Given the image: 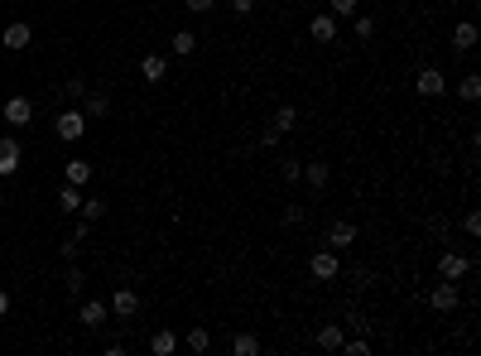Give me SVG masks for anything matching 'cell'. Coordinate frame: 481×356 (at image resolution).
<instances>
[{
  "label": "cell",
  "instance_id": "cell-35",
  "mask_svg": "<svg viewBox=\"0 0 481 356\" xmlns=\"http://www.w3.org/2000/svg\"><path fill=\"white\" fill-rule=\"evenodd\" d=\"M5 313H10V294L0 289V318H5Z\"/></svg>",
  "mask_w": 481,
  "mask_h": 356
},
{
  "label": "cell",
  "instance_id": "cell-8",
  "mask_svg": "<svg viewBox=\"0 0 481 356\" xmlns=\"http://www.w3.org/2000/svg\"><path fill=\"white\" fill-rule=\"evenodd\" d=\"M140 73H145V82H164L169 58H164V53H145V58H140Z\"/></svg>",
  "mask_w": 481,
  "mask_h": 356
},
{
  "label": "cell",
  "instance_id": "cell-30",
  "mask_svg": "<svg viewBox=\"0 0 481 356\" xmlns=\"http://www.w3.org/2000/svg\"><path fill=\"white\" fill-rule=\"evenodd\" d=\"M275 145H280V130H275V125H270V130H260V150H275Z\"/></svg>",
  "mask_w": 481,
  "mask_h": 356
},
{
  "label": "cell",
  "instance_id": "cell-26",
  "mask_svg": "<svg viewBox=\"0 0 481 356\" xmlns=\"http://www.w3.org/2000/svg\"><path fill=\"white\" fill-rule=\"evenodd\" d=\"M280 178H284V183H298V178H303V164H298V159H284V164H280Z\"/></svg>",
  "mask_w": 481,
  "mask_h": 356
},
{
  "label": "cell",
  "instance_id": "cell-6",
  "mask_svg": "<svg viewBox=\"0 0 481 356\" xmlns=\"http://www.w3.org/2000/svg\"><path fill=\"white\" fill-rule=\"evenodd\" d=\"M453 48H457V53H472V48H477V24H472V19H457V24H453Z\"/></svg>",
  "mask_w": 481,
  "mask_h": 356
},
{
  "label": "cell",
  "instance_id": "cell-25",
  "mask_svg": "<svg viewBox=\"0 0 481 356\" xmlns=\"http://www.w3.org/2000/svg\"><path fill=\"white\" fill-rule=\"evenodd\" d=\"M106 111H111V96L96 91V96H87V111H82V116H106Z\"/></svg>",
  "mask_w": 481,
  "mask_h": 356
},
{
  "label": "cell",
  "instance_id": "cell-27",
  "mask_svg": "<svg viewBox=\"0 0 481 356\" xmlns=\"http://www.w3.org/2000/svg\"><path fill=\"white\" fill-rule=\"evenodd\" d=\"M192 48H197V39H192L188 29H179L174 34V53H192Z\"/></svg>",
  "mask_w": 481,
  "mask_h": 356
},
{
  "label": "cell",
  "instance_id": "cell-4",
  "mask_svg": "<svg viewBox=\"0 0 481 356\" xmlns=\"http://www.w3.org/2000/svg\"><path fill=\"white\" fill-rule=\"evenodd\" d=\"M19 174V140L15 135H0V178Z\"/></svg>",
  "mask_w": 481,
  "mask_h": 356
},
{
  "label": "cell",
  "instance_id": "cell-31",
  "mask_svg": "<svg viewBox=\"0 0 481 356\" xmlns=\"http://www.w3.org/2000/svg\"><path fill=\"white\" fill-rule=\"evenodd\" d=\"M188 10H192V15H212V10H217V0H188Z\"/></svg>",
  "mask_w": 481,
  "mask_h": 356
},
{
  "label": "cell",
  "instance_id": "cell-9",
  "mask_svg": "<svg viewBox=\"0 0 481 356\" xmlns=\"http://www.w3.org/2000/svg\"><path fill=\"white\" fill-rule=\"evenodd\" d=\"M135 308H140L135 289H116V294H111V313H116V318H135Z\"/></svg>",
  "mask_w": 481,
  "mask_h": 356
},
{
  "label": "cell",
  "instance_id": "cell-22",
  "mask_svg": "<svg viewBox=\"0 0 481 356\" xmlns=\"http://www.w3.org/2000/svg\"><path fill=\"white\" fill-rule=\"evenodd\" d=\"M457 96H462V101H477V96H481V78H477V73H467V78L457 82Z\"/></svg>",
  "mask_w": 481,
  "mask_h": 356
},
{
  "label": "cell",
  "instance_id": "cell-16",
  "mask_svg": "<svg viewBox=\"0 0 481 356\" xmlns=\"http://www.w3.org/2000/svg\"><path fill=\"white\" fill-rule=\"evenodd\" d=\"M78 318H82V323H87V328H101V323H106V303H101V299H87V303H82V313H78Z\"/></svg>",
  "mask_w": 481,
  "mask_h": 356
},
{
  "label": "cell",
  "instance_id": "cell-34",
  "mask_svg": "<svg viewBox=\"0 0 481 356\" xmlns=\"http://www.w3.org/2000/svg\"><path fill=\"white\" fill-rule=\"evenodd\" d=\"M231 10H236V15H251V10H255V0H231Z\"/></svg>",
  "mask_w": 481,
  "mask_h": 356
},
{
  "label": "cell",
  "instance_id": "cell-32",
  "mask_svg": "<svg viewBox=\"0 0 481 356\" xmlns=\"http://www.w3.org/2000/svg\"><path fill=\"white\" fill-rule=\"evenodd\" d=\"M332 15H356V0H332Z\"/></svg>",
  "mask_w": 481,
  "mask_h": 356
},
{
  "label": "cell",
  "instance_id": "cell-12",
  "mask_svg": "<svg viewBox=\"0 0 481 356\" xmlns=\"http://www.w3.org/2000/svg\"><path fill=\"white\" fill-rule=\"evenodd\" d=\"M308 34H313L318 44H332V39H337V19H332V15H313Z\"/></svg>",
  "mask_w": 481,
  "mask_h": 356
},
{
  "label": "cell",
  "instance_id": "cell-36",
  "mask_svg": "<svg viewBox=\"0 0 481 356\" xmlns=\"http://www.w3.org/2000/svg\"><path fill=\"white\" fill-rule=\"evenodd\" d=\"M0 207H5V193H0Z\"/></svg>",
  "mask_w": 481,
  "mask_h": 356
},
{
  "label": "cell",
  "instance_id": "cell-2",
  "mask_svg": "<svg viewBox=\"0 0 481 356\" xmlns=\"http://www.w3.org/2000/svg\"><path fill=\"white\" fill-rule=\"evenodd\" d=\"M457 299H462V294H457V279H443V284L428 294V303H433L438 313H453V308H457Z\"/></svg>",
  "mask_w": 481,
  "mask_h": 356
},
{
  "label": "cell",
  "instance_id": "cell-19",
  "mask_svg": "<svg viewBox=\"0 0 481 356\" xmlns=\"http://www.w3.org/2000/svg\"><path fill=\"white\" fill-rule=\"evenodd\" d=\"M58 207H63V212H78V207H82V193H78V183H63V193H58Z\"/></svg>",
  "mask_w": 481,
  "mask_h": 356
},
{
  "label": "cell",
  "instance_id": "cell-1",
  "mask_svg": "<svg viewBox=\"0 0 481 356\" xmlns=\"http://www.w3.org/2000/svg\"><path fill=\"white\" fill-rule=\"evenodd\" d=\"M53 135H58L63 145H73V140H82V135H87V116H82V111H63V116L53 121Z\"/></svg>",
  "mask_w": 481,
  "mask_h": 356
},
{
  "label": "cell",
  "instance_id": "cell-15",
  "mask_svg": "<svg viewBox=\"0 0 481 356\" xmlns=\"http://www.w3.org/2000/svg\"><path fill=\"white\" fill-rule=\"evenodd\" d=\"M342 342H347V337H342V323H327V328L318 332V347H323V352H342Z\"/></svg>",
  "mask_w": 481,
  "mask_h": 356
},
{
  "label": "cell",
  "instance_id": "cell-24",
  "mask_svg": "<svg viewBox=\"0 0 481 356\" xmlns=\"http://www.w3.org/2000/svg\"><path fill=\"white\" fill-rule=\"evenodd\" d=\"M207 347H212V337H207V328H192V332H188V352H197V356H202Z\"/></svg>",
  "mask_w": 481,
  "mask_h": 356
},
{
  "label": "cell",
  "instance_id": "cell-29",
  "mask_svg": "<svg viewBox=\"0 0 481 356\" xmlns=\"http://www.w3.org/2000/svg\"><path fill=\"white\" fill-rule=\"evenodd\" d=\"M356 34L371 39V34H376V19H371V15H356Z\"/></svg>",
  "mask_w": 481,
  "mask_h": 356
},
{
  "label": "cell",
  "instance_id": "cell-17",
  "mask_svg": "<svg viewBox=\"0 0 481 356\" xmlns=\"http://www.w3.org/2000/svg\"><path fill=\"white\" fill-rule=\"evenodd\" d=\"M174 347H179V337H174V332H169V328H164V332H154V337H149V352H154V356H169V352H174Z\"/></svg>",
  "mask_w": 481,
  "mask_h": 356
},
{
  "label": "cell",
  "instance_id": "cell-23",
  "mask_svg": "<svg viewBox=\"0 0 481 356\" xmlns=\"http://www.w3.org/2000/svg\"><path fill=\"white\" fill-rule=\"evenodd\" d=\"M231 352H236V356H255V352H260V342H255L251 332H241V337L231 342Z\"/></svg>",
  "mask_w": 481,
  "mask_h": 356
},
{
  "label": "cell",
  "instance_id": "cell-11",
  "mask_svg": "<svg viewBox=\"0 0 481 356\" xmlns=\"http://www.w3.org/2000/svg\"><path fill=\"white\" fill-rule=\"evenodd\" d=\"M308 269H313V279H337V256H332V251H318V256L308 260Z\"/></svg>",
  "mask_w": 481,
  "mask_h": 356
},
{
  "label": "cell",
  "instance_id": "cell-18",
  "mask_svg": "<svg viewBox=\"0 0 481 356\" xmlns=\"http://www.w3.org/2000/svg\"><path fill=\"white\" fill-rule=\"evenodd\" d=\"M293 125H298V106H280V111H275V130H280V135H289Z\"/></svg>",
  "mask_w": 481,
  "mask_h": 356
},
{
  "label": "cell",
  "instance_id": "cell-20",
  "mask_svg": "<svg viewBox=\"0 0 481 356\" xmlns=\"http://www.w3.org/2000/svg\"><path fill=\"white\" fill-rule=\"evenodd\" d=\"M87 178H92V164H87V159H68V183H78V188H82Z\"/></svg>",
  "mask_w": 481,
  "mask_h": 356
},
{
  "label": "cell",
  "instance_id": "cell-13",
  "mask_svg": "<svg viewBox=\"0 0 481 356\" xmlns=\"http://www.w3.org/2000/svg\"><path fill=\"white\" fill-rule=\"evenodd\" d=\"M352 241H356V226H352V222H332V226H327V246L342 251V246H352Z\"/></svg>",
  "mask_w": 481,
  "mask_h": 356
},
{
  "label": "cell",
  "instance_id": "cell-14",
  "mask_svg": "<svg viewBox=\"0 0 481 356\" xmlns=\"http://www.w3.org/2000/svg\"><path fill=\"white\" fill-rule=\"evenodd\" d=\"M303 178H308V188H318V193H323V188H327V183H332V169H327V164H318V159H313V164H303Z\"/></svg>",
  "mask_w": 481,
  "mask_h": 356
},
{
  "label": "cell",
  "instance_id": "cell-10",
  "mask_svg": "<svg viewBox=\"0 0 481 356\" xmlns=\"http://www.w3.org/2000/svg\"><path fill=\"white\" fill-rule=\"evenodd\" d=\"M467 269H472V260H467V256H457V251H448V256L438 260V274H443V279H462Z\"/></svg>",
  "mask_w": 481,
  "mask_h": 356
},
{
  "label": "cell",
  "instance_id": "cell-28",
  "mask_svg": "<svg viewBox=\"0 0 481 356\" xmlns=\"http://www.w3.org/2000/svg\"><path fill=\"white\" fill-rule=\"evenodd\" d=\"M63 284H68V294H73V299H78V294H82V284H87V279H82V269H68V274H63Z\"/></svg>",
  "mask_w": 481,
  "mask_h": 356
},
{
  "label": "cell",
  "instance_id": "cell-5",
  "mask_svg": "<svg viewBox=\"0 0 481 356\" xmlns=\"http://www.w3.org/2000/svg\"><path fill=\"white\" fill-rule=\"evenodd\" d=\"M5 121H10V125H29V121H34V101H29V96H10V101H5Z\"/></svg>",
  "mask_w": 481,
  "mask_h": 356
},
{
  "label": "cell",
  "instance_id": "cell-33",
  "mask_svg": "<svg viewBox=\"0 0 481 356\" xmlns=\"http://www.w3.org/2000/svg\"><path fill=\"white\" fill-rule=\"evenodd\" d=\"M462 226H467V236H481V217H477V212H467V222H462Z\"/></svg>",
  "mask_w": 481,
  "mask_h": 356
},
{
  "label": "cell",
  "instance_id": "cell-3",
  "mask_svg": "<svg viewBox=\"0 0 481 356\" xmlns=\"http://www.w3.org/2000/svg\"><path fill=\"white\" fill-rule=\"evenodd\" d=\"M414 91H419V96H443V91H448V78H443L438 68H424V73L414 78Z\"/></svg>",
  "mask_w": 481,
  "mask_h": 356
},
{
  "label": "cell",
  "instance_id": "cell-7",
  "mask_svg": "<svg viewBox=\"0 0 481 356\" xmlns=\"http://www.w3.org/2000/svg\"><path fill=\"white\" fill-rule=\"evenodd\" d=\"M29 39H34V29H29L24 19H15V24L5 29V48H10V53H19V48H29Z\"/></svg>",
  "mask_w": 481,
  "mask_h": 356
},
{
  "label": "cell",
  "instance_id": "cell-21",
  "mask_svg": "<svg viewBox=\"0 0 481 356\" xmlns=\"http://www.w3.org/2000/svg\"><path fill=\"white\" fill-rule=\"evenodd\" d=\"M78 212H82V222H101V217H106V202H101V197H82Z\"/></svg>",
  "mask_w": 481,
  "mask_h": 356
}]
</instances>
